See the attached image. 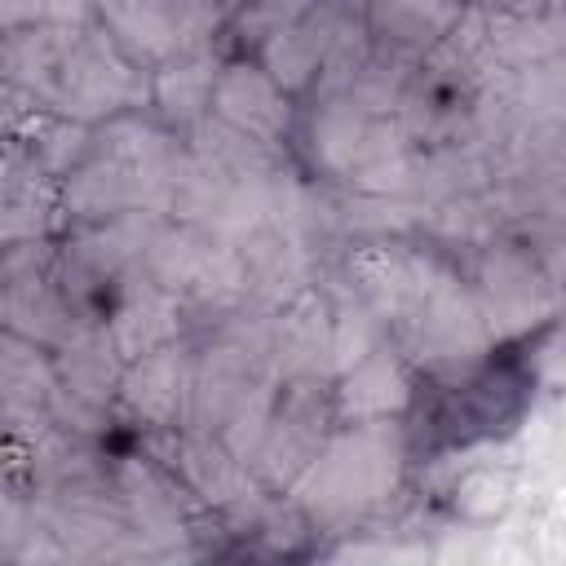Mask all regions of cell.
Here are the masks:
<instances>
[{
  "mask_svg": "<svg viewBox=\"0 0 566 566\" xmlns=\"http://www.w3.org/2000/svg\"><path fill=\"white\" fill-rule=\"evenodd\" d=\"M402 469V442L385 420H358L336 438H323L314 460L296 473L292 495L318 522H345L380 504Z\"/></svg>",
  "mask_w": 566,
  "mask_h": 566,
  "instance_id": "cell-1",
  "label": "cell"
},
{
  "mask_svg": "<svg viewBox=\"0 0 566 566\" xmlns=\"http://www.w3.org/2000/svg\"><path fill=\"white\" fill-rule=\"evenodd\" d=\"M398 323H402V345L429 367L473 363L491 340L473 292H464L451 274H438L433 287L416 301V310L402 314Z\"/></svg>",
  "mask_w": 566,
  "mask_h": 566,
  "instance_id": "cell-2",
  "label": "cell"
},
{
  "mask_svg": "<svg viewBox=\"0 0 566 566\" xmlns=\"http://www.w3.org/2000/svg\"><path fill=\"white\" fill-rule=\"evenodd\" d=\"M146 93V84L133 75V66L119 57V49L102 35V31H75L62 66H57V84L53 97L66 115H111L128 102H137Z\"/></svg>",
  "mask_w": 566,
  "mask_h": 566,
  "instance_id": "cell-3",
  "label": "cell"
},
{
  "mask_svg": "<svg viewBox=\"0 0 566 566\" xmlns=\"http://www.w3.org/2000/svg\"><path fill=\"white\" fill-rule=\"evenodd\" d=\"M318 376H301V380H287V398L283 407L270 411V424L252 451V464H256V478L270 482V486H292L296 473L314 460V451L323 447L327 438V407L318 398V389H310Z\"/></svg>",
  "mask_w": 566,
  "mask_h": 566,
  "instance_id": "cell-4",
  "label": "cell"
},
{
  "mask_svg": "<svg viewBox=\"0 0 566 566\" xmlns=\"http://www.w3.org/2000/svg\"><path fill=\"white\" fill-rule=\"evenodd\" d=\"M442 270L411 252V248H398V243H371V248H358L349 256V279H354V292L358 301L376 314V318H402L416 310V301L433 287Z\"/></svg>",
  "mask_w": 566,
  "mask_h": 566,
  "instance_id": "cell-5",
  "label": "cell"
},
{
  "mask_svg": "<svg viewBox=\"0 0 566 566\" xmlns=\"http://www.w3.org/2000/svg\"><path fill=\"white\" fill-rule=\"evenodd\" d=\"M473 301H478V314L486 323V336H513L544 314L548 287L539 283L531 256H522L513 248H495V252H486V261L478 270V296Z\"/></svg>",
  "mask_w": 566,
  "mask_h": 566,
  "instance_id": "cell-6",
  "label": "cell"
},
{
  "mask_svg": "<svg viewBox=\"0 0 566 566\" xmlns=\"http://www.w3.org/2000/svg\"><path fill=\"white\" fill-rule=\"evenodd\" d=\"M270 363L279 380L332 371V310L314 292H296L279 323H270Z\"/></svg>",
  "mask_w": 566,
  "mask_h": 566,
  "instance_id": "cell-7",
  "label": "cell"
},
{
  "mask_svg": "<svg viewBox=\"0 0 566 566\" xmlns=\"http://www.w3.org/2000/svg\"><path fill=\"white\" fill-rule=\"evenodd\" d=\"M212 102H217V119H226L230 128L256 137V142H279L287 128V102L283 88L256 71V66H230L217 75L212 84Z\"/></svg>",
  "mask_w": 566,
  "mask_h": 566,
  "instance_id": "cell-8",
  "label": "cell"
},
{
  "mask_svg": "<svg viewBox=\"0 0 566 566\" xmlns=\"http://www.w3.org/2000/svg\"><path fill=\"white\" fill-rule=\"evenodd\" d=\"M349 31V22L340 18L336 4H323L305 18H296L292 27L265 35V66H270V80L279 88H301L310 84V75L323 66V57L332 53V44Z\"/></svg>",
  "mask_w": 566,
  "mask_h": 566,
  "instance_id": "cell-9",
  "label": "cell"
},
{
  "mask_svg": "<svg viewBox=\"0 0 566 566\" xmlns=\"http://www.w3.org/2000/svg\"><path fill=\"white\" fill-rule=\"evenodd\" d=\"M119 504H124V517L128 526L137 531V539L146 548H177L186 539V517H181V504L172 495V486L142 460H124L119 473Z\"/></svg>",
  "mask_w": 566,
  "mask_h": 566,
  "instance_id": "cell-10",
  "label": "cell"
},
{
  "mask_svg": "<svg viewBox=\"0 0 566 566\" xmlns=\"http://www.w3.org/2000/svg\"><path fill=\"white\" fill-rule=\"evenodd\" d=\"M53 385L88 407H106L111 394L119 389V349L111 340L106 327H71V336L62 340V358L53 367Z\"/></svg>",
  "mask_w": 566,
  "mask_h": 566,
  "instance_id": "cell-11",
  "label": "cell"
},
{
  "mask_svg": "<svg viewBox=\"0 0 566 566\" xmlns=\"http://www.w3.org/2000/svg\"><path fill=\"white\" fill-rule=\"evenodd\" d=\"M177 310L181 296L172 287H164L159 279H142L124 292V301L111 314V340L119 349V358H142L159 345H168L177 336Z\"/></svg>",
  "mask_w": 566,
  "mask_h": 566,
  "instance_id": "cell-12",
  "label": "cell"
},
{
  "mask_svg": "<svg viewBox=\"0 0 566 566\" xmlns=\"http://www.w3.org/2000/svg\"><path fill=\"white\" fill-rule=\"evenodd\" d=\"M177 469L190 482V491L203 495L217 509H248V504H256V478L248 473V464L226 442H212L208 433L181 438Z\"/></svg>",
  "mask_w": 566,
  "mask_h": 566,
  "instance_id": "cell-13",
  "label": "cell"
},
{
  "mask_svg": "<svg viewBox=\"0 0 566 566\" xmlns=\"http://www.w3.org/2000/svg\"><path fill=\"white\" fill-rule=\"evenodd\" d=\"M411 398V380L394 349H367L358 363L345 367V380L336 389V407L349 420H389Z\"/></svg>",
  "mask_w": 566,
  "mask_h": 566,
  "instance_id": "cell-14",
  "label": "cell"
},
{
  "mask_svg": "<svg viewBox=\"0 0 566 566\" xmlns=\"http://www.w3.org/2000/svg\"><path fill=\"white\" fill-rule=\"evenodd\" d=\"M186 371H190V363L181 358V349L159 345V349L133 358V371L119 380L124 402L150 424H172L186 402Z\"/></svg>",
  "mask_w": 566,
  "mask_h": 566,
  "instance_id": "cell-15",
  "label": "cell"
},
{
  "mask_svg": "<svg viewBox=\"0 0 566 566\" xmlns=\"http://www.w3.org/2000/svg\"><path fill=\"white\" fill-rule=\"evenodd\" d=\"M53 367L27 336H0V416L4 420H35L49 407Z\"/></svg>",
  "mask_w": 566,
  "mask_h": 566,
  "instance_id": "cell-16",
  "label": "cell"
},
{
  "mask_svg": "<svg viewBox=\"0 0 566 566\" xmlns=\"http://www.w3.org/2000/svg\"><path fill=\"white\" fill-rule=\"evenodd\" d=\"M455 13H460L455 0H376L371 22L385 35V44L424 49V44H438L447 35Z\"/></svg>",
  "mask_w": 566,
  "mask_h": 566,
  "instance_id": "cell-17",
  "label": "cell"
},
{
  "mask_svg": "<svg viewBox=\"0 0 566 566\" xmlns=\"http://www.w3.org/2000/svg\"><path fill=\"white\" fill-rule=\"evenodd\" d=\"M212 84H217V62L212 53H177V62L168 71H159L155 80V97L172 119H199L203 106L212 102Z\"/></svg>",
  "mask_w": 566,
  "mask_h": 566,
  "instance_id": "cell-18",
  "label": "cell"
},
{
  "mask_svg": "<svg viewBox=\"0 0 566 566\" xmlns=\"http://www.w3.org/2000/svg\"><path fill=\"white\" fill-rule=\"evenodd\" d=\"M367 349H376V314L358 296H349L332 314V371H345Z\"/></svg>",
  "mask_w": 566,
  "mask_h": 566,
  "instance_id": "cell-19",
  "label": "cell"
},
{
  "mask_svg": "<svg viewBox=\"0 0 566 566\" xmlns=\"http://www.w3.org/2000/svg\"><path fill=\"white\" fill-rule=\"evenodd\" d=\"M310 0H252V9L243 13V31L252 35H274L283 27H292L296 18H305Z\"/></svg>",
  "mask_w": 566,
  "mask_h": 566,
  "instance_id": "cell-20",
  "label": "cell"
},
{
  "mask_svg": "<svg viewBox=\"0 0 566 566\" xmlns=\"http://www.w3.org/2000/svg\"><path fill=\"white\" fill-rule=\"evenodd\" d=\"M469 495H482V500L469 504V513H491V509L504 504V495H509V478L478 473V478H469V486H464V500H469Z\"/></svg>",
  "mask_w": 566,
  "mask_h": 566,
  "instance_id": "cell-21",
  "label": "cell"
},
{
  "mask_svg": "<svg viewBox=\"0 0 566 566\" xmlns=\"http://www.w3.org/2000/svg\"><path fill=\"white\" fill-rule=\"evenodd\" d=\"M226 4H243V0H226Z\"/></svg>",
  "mask_w": 566,
  "mask_h": 566,
  "instance_id": "cell-22",
  "label": "cell"
}]
</instances>
